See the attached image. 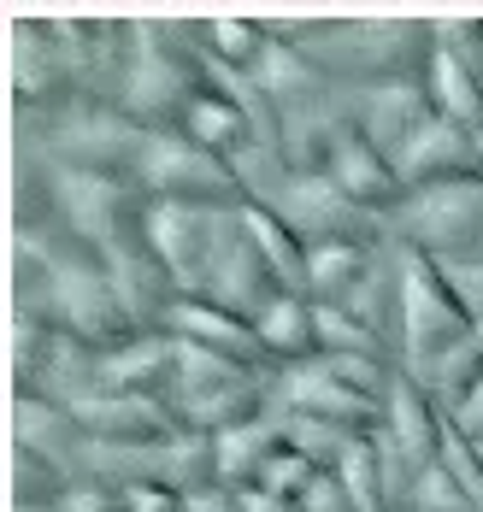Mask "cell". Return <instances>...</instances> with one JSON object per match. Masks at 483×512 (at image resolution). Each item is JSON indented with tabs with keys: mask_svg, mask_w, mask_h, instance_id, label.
Returning a JSON list of instances; mask_svg holds the SVG:
<instances>
[{
	"mask_svg": "<svg viewBox=\"0 0 483 512\" xmlns=\"http://www.w3.org/2000/svg\"><path fill=\"white\" fill-rule=\"evenodd\" d=\"M77 489V477H65L59 465L36 460L24 448L6 454V512H42V507H65V495Z\"/></svg>",
	"mask_w": 483,
	"mask_h": 512,
	"instance_id": "83f0119b",
	"label": "cell"
},
{
	"mask_svg": "<svg viewBox=\"0 0 483 512\" xmlns=\"http://www.w3.org/2000/svg\"><path fill=\"white\" fill-rule=\"evenodd\" d=\"M266 30L307 53L336 89L425 77L436 53L430 18H266Z\"/></svg>",
	"mask_w": 483,
	"mask_h": 512,
	"instance_id": "6da1fadb",
	"label": "cell"
},
{
	"mask_svg": "<svg viewBox=\"0 0 483 512\" xmlns=\"http://www.w3.org/2000/svg\"><path fill=\"white\" fill-rule=\"evenodd\" d=\"M442 271H448L460 307L472 312V324H483V259H460V265H442Z\"/></svg>",
	"mask_w": 483,
	"mask_h": 512,
	"instance_id": "d590c367",
	"label": "cell"
},
{
	"mask_svg": "<svg viewBox=\"0 0 483 512\" xmlns=\"http://www.w3.org/2000/svg\"><path fill=\"white\" fill-rule=\"evenodd\" d=\"M183 512H242V495L224 489V483H207V489L183 495Z\"/></svg>",
	"mask_w": 483,
	"mask_h": 512,
	"instance_id": "74e56055",
	"label": "cell"
},
{
	"mask_svg": "<svg viewBox=\"0 0 483 512\" xmlns=\"http://www.w3.org/2000/svg\"><path fill=\"white\" fill-rule=\"evenodd\" d=\"M201 89H207L201 18H130V65L112 101L142 130H177V118Z\"/></svg>",
	"mask_w": 483,
	"mask_h": 512,
	"instance_id": "7a4b0ae2",
	"label": "cell"
},
{
	"mask_svg": "<svg viewBox=\"0 0 483 512\" xmlns=\"http://www.w3.org/2000/svg\"><path fill=\"white\" fill-rule=\"evenodd\" d=\"M12 448L36 454V460L59 465L65 477L83 483V454H89V436L77 424V412L48 401V395H12Z\"/></svg>",
	"mask_w": 483,
	"mask_h": 512,
	"instance_id": "5bb4252c",
	"label": "cell"
},
{
	"mask_svg": "<svg viewBox=\"0 0 483 512\" xmlns=\"http://www.w3.org/2000/svg\"><path fill=\"white\" fill-rule=\"evenodd\" d=\"M6 65H12V112H59L83 95L77 71L54 36V18H12L6 24Z\"/></svg>",
	"mask_w": 483,
	"mask_h": 512,
	"instance_id": "9c48e42d",
	"label": "cell"
},
{
	"mask_svg": "<svg viewBox=\"0 0 483 512\" xmlns=\"http://www.w3.org/2000/svg\"><path fill=\"white\" fill-rule=\"evenodd\" d=\"M419 383L436 395V407H442V412L460 407V401H466V395L483 383V324H472V330H466V336H460V342H454L442 359H436Z\"/></svg>",
	"mask_w": 483,
	"mask_h": 512,
	"instance_id": "f1b7e54d",
	"label": "cell"
},
{
	"mask_svg": "<svg viewBox=\"0 0 483 512\" xmlns=\"http://www.w3.org/2000/svg\"><path fill=\"white\" fill-rule=\"evenodd\" d=\"M107 271H112L118 301H124V318H130L136 330H165V318H171V307L183 301V289L171 283V271L154 259V248H148V242H136V248L112 254Z\"/></svg>",
	"mask_w": 483,
	"mask_h": 512,
	"instance_id": "ac0fdd59",
	"label": "cell"
},
{
	"mask_svg": "<svg viewBox=\"0 0 483 512\" xmlns=\"http://www.w3.org/2000/svg\"><path fill=\"white\" fill-rule=\"evenodd\" d=\"M324 177H330V183H336L354 206H366L372 218H389L395 201L407 195V189H401L395 159L383 154V148H372L366 136H354V130L336 142V154H330V165H324Z\"/></svg>",
	"mask_w": 483,
	"mask_h": 512,
	"instance_id": "2e32d148",
	"label": "cell"
},
{
	"mask_svg": "<svg viewBox=\"0 0 483 512\" xmlns=\"http://www.w3.org/2000/svg\"><path fill=\"white\" fill-rule=\"evenodd\" d=\"M336 477H342V489H348L354 512H383V477H377V448H372V436H360V442L348 448V460L336 465Z\"/></svg>",
	"mask_w": 483,
	"mask_h": 512,
	"instance_id": "1f68e13d",
	"label": "cell"
},
{
	"mask_svg": "<svg viewBox=\"0 0 483 512\" xmlns=\"http://www.w3.org/2000/svg\"><path fill=\"white\" fill-rule=\"evenodd\" d=\"M165 407L195 436H224V430L254 424V418H266L277 407V371L177 342V371H171Z\"/></svg>",
	"mask_w": 483,
	"mask_h": 512,
	"instance_id": "3957f363",
	"label": "cell"
},
{
	"mask_svg": "<svg viewBox=\"0 0 483 512\" xmlns=\"http://www.w3.org/2000/svg\"><path fill=\"white\" fill-rule=\"evenodd\" d=\"M313 477H319V465L301 460L295 448H283V454L266 465V477H260V495L283 501V507H301V495H307V483H313Z\"/></svg>",
	"mask_w": 483,
	"mask_h": 512,
	"instance_id": "836d02e7",
	"label": "cell"
},
{
	"mask_svg": "<svg viewBox=\"0 0 483 512\" xmlns=\"http://www.w3.org/2000/svg\"><path fill=\"white\" fill-rule=\"evenodd\" d=\"M218 218H224V206L177 201H154V212H148V248L183 295H201V283H207V265H213L218 248Z\"/></svg>",
	"mask_w": 483,
	"mask_h": 512,
	"instance_id": "8fae6325",
	"label": "cell"
},
{
	"mask_svg": "<svg viewBox=\"0 0 483 512\" xmlns=\"http://www.w3.org/2000/svg\"><path fill=\"white\" fill-rule=\"evenodd\" d=\"M395 448H407L419 465H436L442 454V436H448V412L436 407V395H430L419 377H395L389 383V395H383V424H377Z\"/></svg>",
	"mask_w": 483,
	"mask_h": 512,
	"instance_id": "d6986e66",
	"label": "cell"
},
{
	"mask_svg": "<svg viewBox=\"0 0 483 512\" xmlns=\"http://www.w3.org/2000/svg\"><path fill=\"white\" fill-rule=\"evenodd\" d=\"M413 512H478L466 501V489L442 471V465H425V477H419V495H413Z\"/></svg>",
	"mask_w": 483,
	"mask_h": 512,
	"instance_id": "e575fe53",
	"label": "cell"
},
{
	"mask_svg": "<svg viewBox=\"0 0 483 512\" xmlns=\"http://www.w3.org/2000/svg\"><path fill=\"white\" fill-rule=\"evenodd\" d=\"M65 512H130V507H124V495L107 489V483H77L65 495Z\"/></svg>",
	"mask_w": 483,
	"mask_h": 512,
	"instance_id": "8d00e7d4",
	"label": "cell"
},
{
	"mask_svg": "<svg viewBox=\"0 0 483 512\" xmlns=\"http://www.w3.org/2000/svg\"><path fill=\"white\" fill-rule=\"evenodd\" d=\"M283 448H289V436H283V412H277V407H271L266 418H254V424H236V430H224V436H213L218 483H224V489H236V495L260 489L266 465L277 460Z\"/></svg>",
	"mask_w": 483,
	"mask_h": 512,
	"instance_id": "44dd1931",
	"label": "cell"
},
{
	"mask_svg": "<svg viewBox=\"0 0 483 512\" xmlns=\"http://www.w3.org/2000/svg\"><path fill=\"white\" fill-rule=\"evenodd\" d=\"M254 83H260V95L271 101V112H289V106H307V101H319V95H330L336 83L324 77L319 65L307 59L301 48H289V42H277L271 36V48H266V59L248 71Z\"/></svg>",
	"mask_w": 483,
	"mask_h": 512,
	"instance_id": "cb8c5ba5",
	"label": "cell"
},
{
	"mask_svg": "<svg viewBox=\"0 0 483 512\" xmlns=\"http://www.w3.org/2000/svg\"><path fill=\"white\" fill-rule=\"evenodd\" d=\"M242 224H248V236L260 242L271 277H277L289 295H307V242H301L271 206H254V201H242Z\"/></svg>",
	"mask_w": 483,
	"mask_h": 512,
	"instance_id": "4316f807",
	"label": "cell"
},
{
	"mask_svg": "<svg viewBox=\"0 0 483 512\" xmlns=\"http://www.w3.org/2000/svg\"><path fill=\"white\" fill-rule=\"evenodd\" d=\"M154 201L177 206H242V183L230 171V159L195 148L183 130H148L136 171H130Z\"/></svg>",
	"mask_w": 483,
	"mask_h": 512,
	"instance_id": "52a82bcc",
	"label": "cell"
},
{
	"mask_svg": "<svg viewBox=\"0 0 483 512\" xmlns=\"http://www.w3.org/2000/svg\"><path fill=\"white\" fill-rule=\"evenodd\" d=\"M171 371H177V336L130 330L118 348L101 354V389H112V395H165Z\"/></svg>",
	"mask_w": 483,
	"mask_h": 512,
	"instance_id": "ffe728a7",
	"label": "cell"
},
{
	"mask_svg": "<svg viewBox=\"0 0 483 512\" xmlns=\"http://www.w3.org/2000/svg\"><path fill=\"white\" fill-rule=\"evenodd\" d=\"M277 412L324 418V424H336V430H354V436H372L377 424H383V401L360 395V389H348L336 371H324L319 359L277 371Z\"/></svg>",
	"mask_w": 483,
	"mask_h": 512,
	"instance_id": "7c38bea8",
	"label": "cell"
},
{
	"mask_svg": "<svg viewBox=\"0 0 483 512\" xmlns=\"http://www.w3.org/2000/svg\"><path fill=\"white\" fill-rule=\"evenodd\" d=\"M448 424H454L460 436H472V442H483V383H478V389H472V395H466V401H460L454 412H448Z\"/></svg>",
	"mask_w": 483,
	"mask_h": 512,
	"instance_id": "f35d334b",
	"label": "cell"
},
{
	"mask_svg": "<svg viewBox=\"0 0 483 512\" xmlns=\"http://www.w3.org/2000/svg\"><path fill=\"white\" fill-rule=\"evenodd\" d=\"M165 336H177V342H189V348H207V354H224V359H242V365H266V348H260V336H254V324L248 318H236V312L213 307V301H201V295H183L171 318H165Z\"/></svg>",
	"mask_w": 483,
	"mask_h": 512,
	"instance_id": "e0dca14e",
	"label": "cell"
},
{
	"mask_svg": "<svg viewBox=\"0 0 483 512\" xmlns=\"http://www.w3.org/2000/svg\"><path fill=\"white\" fill-rule=\"evenodd\" d=\"M478 454H483V442H478Z\"/></svg>",
	"mask_w": 483,
	"mask_h": 512,
	"instance_id": "60d3db41",
	"label": "cell"
},
{
	"mask_svg": "<svg viewBox=\"0 0 483 512\" xmlns=\"http://www.w3.org/2000/svg\"><path fill=\"white\" fill-rule=\"evenodd\" d=\"M283 436H289V448H295L301 460H313L319 471H336V465L348 460V448L360 442L354 430H336V424L301 418V412H283Z\"/></svg>",
	"mask_w": 483,
	"mask_h": 512,
	"instance_id": "4dcf8cb0",
	"label": "cell"
},
{
	"mask_svg": "<svg viewBox=\"0 0 483 512\" xmlns=\"http://www.w3.org/2000/svg\"><path fill=\"white\" fill-rule=\"evenodd\" d=\"M277 295H283V283L271 277L260 242L248 236L242 206H224L213 265H207V283H201V301H213V307H224V312H236V318H248V324H254Z\"/></svg>",
	"mask_w": 483,
	"mask_h": 512,
	"instance_id": "30bf717a",
	"label": "cell"
},
{
	"mask_svg": "<svg viewBox=\"0 0 483 512\" xmlns=\"http://www.w3.org/2000/svg\"><path fill=\"white\" fill-rule=\"evenodd\" d=\"M201 36H207V59L230 71H254L271 48L266 18H201Z\"/></svg>",
	"mask_w": 483,
	"mask_h": 512,
	"instance_id": "f546056e",
	"label": "cell"
},
{
	"mask_svg": "<svg viewBox=\"0 0 483 512\" xmlns=\"http://www.w3.org/2000/svg\"><path fill=\"white\" fill-rule=\"evenodd\" d=\"M425 89H430V106H436L448 124L483 136V77L466 59H454L448 48H436L430 53V71H425Z\"/></svg>",
	"mask_w": 483,
	"mask_h": 512,
	"instance_id": "484cf974",
	"label": "cell"
},
{
	"mask_svg": "<svg viewBox=\"0 0 483 512\" xmlns=\"http://www.w3.org/2000/svg\"><path fill=\"white\" fill-rule=\"evenodd\" d=\"M54 195H59V224L101 259L148 242L154 195L136 177H118V171H54Z\"/></svg>",
	"mask_w": 483,
	"mask_h": 512,
	"instance_id": "5b68a950",
	"label": "cell"
},
{
	"mask_svg": "<svg viewBox=\"0 0 483 512\" xmlns=\"http://www.w3.org/2000/svg\"><path fill=\"white\" fill-rule=\"evenodd\" d=\"M266 206L307 248L313 242H389L383 236V218H372L366 206H354L324 171H289V183Z\"/></svg>",
	"mask_w": 483,
	"mask_h": 512,
	"instance_id": "ba28073f",
	"label": "cell"
},
{
	"mask_svg": "<svg viewBox=\"0 0 483 512\" xmlns=\"http://www.w3.org/2000/svg\"><path fill=\"white\" fill-rule=\"evenodd\" d=\"M389 242H313L307 248V295L313 301H342L366 283Z\"/></svg>",
	"mask_w": 483,
	"mask_h": 512,
	"instance_id": "d4e9b609",
	"label": "cell"
},
{
	"mask_svg": "<svg viewBox=\"0 0 483 512\" xmlns=\"http://www.w3.org/2000/svg\"><path fill=\"white\" fill-rule=\"evenodd\" d=\"M383 236H389V248H413L436 265L483 259V177L407 189L395 212L383 218Z\"/></svg>",
	"mask_w": 483,
	"mask_h": 512,
	"instance_id": "277c9868",
	"label": "cell"
},
{
	"mask_svg": "<svg viewBox=\"0 0 483 512\" xmlns=\"http://www.w3.org/2000/svg\"><path fill=\"white\" fill-rule=\"evenodd\" d=\"M436 465L466 489V501L483 512V454H478V442L472 436H460L454 424H448V436H442V454H436Z\"/></svg>",
	"mask_w": 483,
	"mask_h": 512,
	"instance_id": "d6a6232c",
	"label": "cell"
},
{
	"mask_svg": "<svg viewBox=\"0 0 483 512\" xmlns=\"http://www.w3.org/2000/svg\"><path fill=\"white\" fill-rule=\"evenodd\" d=\"M254 336L266 348L271 371H289V365H307L319 359V312H313V295H277L260 318H254Z\"/></svg>",
	"mask_w": 483,
	"mask_h": 512,
	"instance_id": "7402d4cb",
	"label": "cell"
},
{
	"mask_svg": "<svg viewBox=\"0 0 483 512\" xmlns=\"http://www.w3.org/2000/svg\"><path fill=\"white\" fill-rule=\"evenodd\" d=\"M77 424L89 442H160V436H177L183 424L171 418L165 395H112V389H95L89 401H77Z\"/></svg>",
	"mask_w": 483,
	"mask_h": 512,
	"instance_id": "9a60e30c",
	"label": "cell"
},
{
	"mask_svg": "<svg viewBox=\"0 0 483 512\" xmlns=\"http://www.w3.org/2000/svg\"><path fill=\"white\" fill-rule=\"evenodd\" d=\"M42 512H65V507H42Z\"/></svg>",
	"mask_w": 483,
	"mask_h": 512,
	"instance_id": "ab89813d",
	"label": "cell"
},
{
	"mask_svg": "<svg viewBox=\"0 0 483 512\" xmlns=\"http://www.w3.org/2000/svg\"><path fill=\"white\" fill-rule=\"evenodd\" d=\"M395 271H401V371L425 377L430 365L472 330V312L460 307V295H454V283L436 259L395 248Z\"/></svg>",
	"mask_w": 483,
	"mask_h": 512,
	"instance_id": "8992f818",
	"label": "cell"
},
{
	"mask_svg": "<svg viewBox=\"0 0 483 512\" xmlns=\"http://www.w3.org/2000/svg\"><path fill=\"white\" fill-rule=\"evenodd\" d=\"M177 130H183L195 148H207V154H218V159H236L248 142H277V136H260L254 118L230 101V95H218L213 83L189 101V112L177 118Z\"/></svg>",
	"mask_w": 483,
	"mask_h": 512,
	"instance_id": "603a6c76",
	"label": "cell"
},
{
	"mask_svg": "<svg viewBox=\"0 0 483 512\" xmlns=\"http://www.w3.org/2000/svg\"><path fill=\"white\" fill-rule=\"evenodd\" d=\"M342 106H348V130H354V136H366L372 148H383L389 159L407 148V136H413L425 118H436L425 77L372 83V89H342Z\"/></svg>",
	"mask_w": 483,
	"mask_h": 512,
	"instance_id": "4fadbf2b",
	"label": "cell"
}]
</instances>
